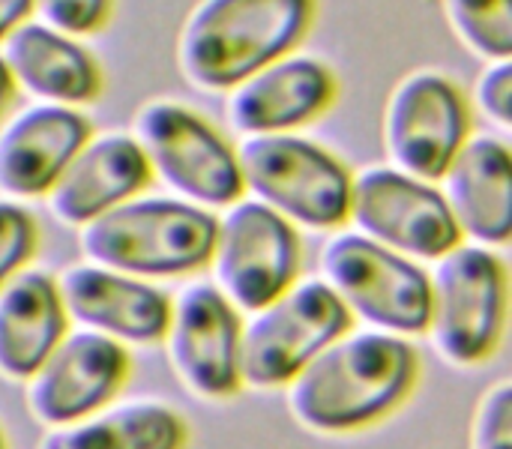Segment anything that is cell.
<instances>
[{"label":"cell","instance_id":"15","mask_svg":"<svg viewBox=\"0 0 512 449\" xmlns=\"http://www.w3.org/2000/svg\"><path fill=\"white\" fill-rule=\"evenodd\" d=\"M336 84L312 57H279L231 87L228 123L240 135L291 132L315 120L333 99Z\"/></svg>","mask_w":512,"mask_h":449},{"label":"cell","instance_id":"3","mask_svg":"<svg viewBox=\"0 0 512 449\" xmlns=\"http://www.w3.org/2000/svg\"><path fill=\"white\" fill-rule=\"evenodd\" d=\"M216 216L183 198H129L81 225L78 249L90 264L168 279L210 261Z\"/></svg>","mask_w":512,"mask_h":449},{"label":"cell","instance_id":"26","mask_svg":"<svg viewBox=\"0 0 512 449\" xmlns=\"http://www.w3.org/2000/svg\"><path fill=\"white\" fill-rule=\"evenodd\" d=\"M477 102L498 126H510L512 117V63L492 60V66L477 81Z\"/></svg>","mask_w":512,"mask_h":449},{"label":"cell","instance_id":"10","mask_svg":"<svg viewBox=\"0 0 512 449\" xmlns=\"http://www.w3.org/2000/svg\"><path fill=\"white\" fill-rule=\"evenodd\" d=\"M348 219L363 237L420 261H438L462 234L429 180L399 168H369L351 180Z\"/></svg>","mask_w":512,"mask_h":449},{"label":"cell","instance_id":"25","mask_svg":"<svg viewBox=\"0 0 512 449\" xmlns=\"http://www.w3.org/2000/svg\"><path fill=\"white\" fill-rule=\"evenodd\" d=\"M33 6L54 30L90 33L105 21L111 0H33Z\"/></svg>","mask_w":512,"mask_h":449},{"label":"cell","instance_id":"22","mask_svg":"<svg viewBox=\"0 0 512 449\" xmlns=\"http://www.w3.org/2000/svg\"><path fill=\"white\" fill-rule=\"evenodd\" d=\"M459 39L486 60H510L512 0H444Z\"/></svg>","mask_w":512,"mask_h":449},{"label":"cell","instance_id":"4","mask_svg":"<svg viewBox=\"0 0 512 449\" xmlns=\"http://www.w3.org/2000/svg\"><path fill=\"white\" fill-rule=\"evenodd\" d=\"M507 324V270L486 246L456 243L429 279V324L435 351L453 366L489 360Z\"/></svg>","mask_w":512,"mask_h":449},{"label":"cell","instance_id":"6","mask_svg":"<svg viewBox=\"0 0 512 449\" xmlns=\"http://www.w3.org/2000/svg\"><path fill=\"white\" fill-rule=\"evenodd\" d=\"M321 282L372 330L420 336L429 324V276L405 255L363 237L336 234L321 252Z\"/></svg>","mask_w":512,"mask_h":449},{"label":"cell","instance_id":"1","mask_svg":"<svg viewBox=\"0 0 512 449\" xmlns=\"http://www.w3.org/2000/svg\"><path fill=\"white\" fill-rule=\"evenodd\" d=\"M417 375L420 357L402 336L345 330L288 381V408L309 432H357L396 411Z\"/></svg>","mask_w":512,"mask_h":449},{"label":"cell","instance_id":"20","mask_svg":"<svg viewBox=\"0 0 512 449\" xmlns=\"http://www.w3.org/2000/svg\"><path fill=\"white\" fill-rule=\"evenodd\" d=\"M66 333L57 282L39 270H18L0 285V375L27 381Z\"/></svg>","mask_w":512,"mask_h":449},{"label":"cell","instance_id":"12","mask_svg":"<svg viewBox=\"0 0 512 449\" xmlns=\"http://www.w3.org/2000/svg\"><path fill=\"white\" fill-rule=\"evenodd\" d=\"M468 138V105L453 81L435 72L408 75L390 96L384 141L393 165L420 180H441Z\"/></svg>","mask_w":512,"mask_h":449},{"label":"cell","instance_id":"21","mask_svg":"<svg viewBox=\"0 0 512 449\" xmlns=\"http://www.w3.org/2000/svg\"><path fill=\"white\" fill-rule=\"evenodd\" d=\"M186 423L159 402L105 405L69 426L51 429L39 449H183Z\"/></svg>","mask_w":512,"mask_h":449},{"label":"cell","instance_id":"2","mask_svg":"<svg viewBox=\"0 0 512 449\" xmlns=\"http://www.w3.org/2000/svg\"><path fill=\"white\" fill-rule=\"evenodd\" d=\"M312 0H204L183 24L177 60L204 90H231L285 57L309 30Z\"/></svg>","mask_w":512,"mask_h":449},{"label":"cell","instance_id":"23","mask_svg":"<svg viewBox=\"0 0 512 449\" xmlns=\"http://www.w3.org/2000/svg\"><path fill=\"white\" fill-rule=\"evenodd\" d=\"M36 252V222L33 216L12 204L9 198H0V285L12 279Z\"/></svg>","mask_w":512,"mask_h":449},{"label":"cell","instance_id":"28","mask_svg":"<svg viewBox=\"0 0 512 449\" xmlns=\"http://www.w3.org/2000/svg\"><path fill=\"white\" fill-rule=\"evenodd\" d=\"M9 93H12V78H9V72H6V63L0 60V111H3V105L9 102Z\"/></svg>","mask_w":512,"mask_h":449},{"label":"cell","instance_id":"7","mask_svg":"<svg viewBox=\"0 0 512 449\" xmlns=\"http://www.w3.org/2000/svg\"><path fill=\"white\" fill-rule=\"evenodd\" d=\"M348 327V309L321 279L294 282L240 324V384L255 390L288 387V381Z\"/></svg>","mask_w":512,"mask_h":449},{"label":"cell","instance_id":"8","mask_svg":"<svg viewBox=\"0 0 512 449\" xmlns=\"http://www.w3.org/2000/svg\"><path fill=\"white\" fill-rule=\"evenodd\" d=\"M213 285L237 312H258L300 276L294 225L261 201H234L216 219Z\"/></svg>","mask_w":512,"mask_h":449},{"label":"cell","instance_id":"19","mask_svg":"<svg viewBox=\"0 0 512 449\" xmlns=\"http://www.w3.org/2000/svg\"><path fill=\"white\" fill-rule=\"evenodd\" d=\"M0 60L12 81L27 93L54 105H81L99 93V69L93 57L48 24H18L6 39Z\"/></svg>","mask_w":512,"mask_h":449},{"label":"cell","instance_id":"27","mask_svg":"<svg viewBox=\"0 0 512 449\" xmlns=\"http://www.w3.org/2000/svg\"><path fill=\"white\" fill-rule=\"evenodd\" d=\"M33 0H0V42L18 27L24 24V18L30 15Z\"/></svg>","mask_w":512,"mask_h":449},{"label":"cell","instance_id":"17","mask_svg":"<svg viewBox=\"0 0 512 449\" xmlns=\"http://www.w3.org/2000/svg\"><path fill=\"white\" fill-rule=\"evenodd\" d=\"M444 204L462 237L501 246L512 234V156L495 135L465 138L441 174Z\"/></svg>","mask_w":512,"mask_h":449},{"label":"cell","instance_id":"18","mask_svg":"<svg viewBox=\"0 0 512 449\" xmlns=\"http://www.w3.org/2000/svg\"><path fill=\"white\" fill-rule=\"evenodd\" d=\"M150 180V165L135 138L111 132L87 138L48 189L51 213L66 225H84L93 216L135 198Z\"/></svg>","mask_w":512,"mask_h":449},{"label":"cell","instance_id":"13","mask_svg":"<svg viewBox=\"0 0 512 449\" xmlns=\"http://www.w3.org/2000/svg\"><path fill=\"white\" fill-rule=\"evenodd\" d=\"M162 339L171 369L189 393L225 399L240 387V318L216 285H186L168 309Z\"/></svg>","mask_w":512,"mask_h":449},{"label":"cell","instance_id":"14","mask_svg":"<svg viewBox=\"0 0 512 449\" xmlns=\"http://www.w3.org/2000/svg\"><path fill=\"white\" fill-rule=\"evenodd\" d=\"M66 321L120 345H150L165 336L171 300L147 279L99 264H72L57 279Z\"/></svg>","mask_w":512,"mask_h":449},{"label":"cell","instance_id":"16","mask_svg":"<svg viewBox=\"0 0 512 449\" xmlns=\"http://www.w3.org/2000/svg\"><path fill=\"white\" fill-rule=\"evenodd\" d=\"M90 138L72 105H30L0 129V192L9 198L48 195L60 171Z\"/></svg>","mask_w":512,"mask_h":449},{"label":"cell","instance_id":"11","mask_svg":"<svg viewBox=\"0 0 512 449\" xmlns=\"http://www.w3.org/2000/svg\"><path fill=\"white\" fill-rule=\"evenodd\" d=\"M129 375V351L93 330L63 333L27 378V408L36 423L57 429L105 408Z\"/></svg>","mask_w":512,"mask_h":449},{"label":"cell","instance_id":"9","mask_svg":"<svg viewBox=\"0 0 512 449\" xmlns=\"http://www.w3.org/2000/svg\"><path fill=\"white\" fill-rule=\"evenodd\" d=\"M135 141L150 174H159L183 201L198 207H228L243 195L237 153L222 135L174 102H150L135 120Z\"/></svg>","mask_w":512,"mask_h":449},{"label":"cell","instance_id":"24","mask_svg":"<svg viewBox=\"0 0 512 449\" xmlns=\"http://www.w3.org/2000/svg\"><path fill=\"white\" fill-rule=\"evenodd\" d=\"M471 449H512V387L510 381H498L480 402Z\"/></svg>","mask_w":512,"mask_h":449},{"label":"cell","instance_id":"5","mask_svg":"<svg viewBox=\"0 0 512 449\" xmlns=\"http://www.w3.org/2000/svg\"><path fill=\"white\" fill-rule=\"evenodd\" d=\"M243 189L288 222L324 231L348 219L351 174L321 147L291 132L243 135L237 150Z\"/></svg>","mask_w":512,"mask_h":449},{"label":"cell","instance_id":"29","mask_svg":"<svg viewBox=\"0 0 512 449\" xmlns=\"http://www.w3.org/2000/svg\"><path fill=\"white\" fill-rule=\"evenodd\" d=\"M0 449H6V444H3V435H0Z\"/></svg>","mask_w":512,"mask_h":449}]
</instances>
